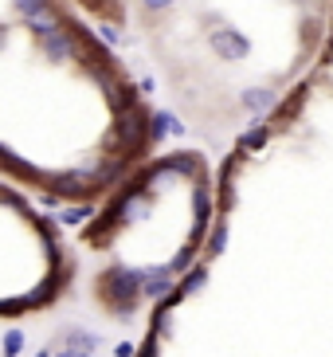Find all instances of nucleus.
<instances>
[{"label":"nucleus","instance_id":"f03ea898","mask_svg":"<svg viewBox=\"0 0 333 357\" xmlns=\"http://www.w3.org/2000/svg\"><path fill=\"white\" fill-rule=\"evenodd\" d=\"M235 102H240L243 110H251L255 118H267V110L279 106V91H274V86H243L240 95H235Z\"/></svg>","mask_w":333,"mask_h":357},{"label":"nucleus","instance_id":"9b49d317","mask_svg":"<svg viewBox=\"0 0 333 357\" xmlns=\"http://www.w3.org/2000/svg\"><path fill=\"white\" fill-rule=\"evenodd\" d=\"M40 357H52V354H47V349H43V354H40Z\"/></svg>","mask_w":333,"mask_h":357},{"label":"nucleus","instance_id":"20e7f679","mask_svg":"<svg viewBox=\"0 0 333 357\" xmlns=\"http://www.w3.org/2000/svg\"><path fill=\"white\" fill-rule=\"evenodd\" d=\"M141 279H146V294H165L177 275H141Z\"/></svg>","mask_w":333,"mask_h":357},{"label":"nucleus","instance_id":"423d86ee","mask_svg":"<svg viewBox=\"0 0 333 357\" xmlns=\"http://www.w3.org/2000/svg\"><path fill=\"white\" fill-rule=\"evenodd\" d=\"M200 287H204V267H196V271H188L185 287H180V294H196Z\"/></svg>","mask_w":333,"mask_h":357},{"label":"nucleus","instance_id":"39448f33","mask_svg":"<svg viewBox=\"0 0 333 357\" xmlns=\"http://www.w3.org/2000/svg\"><path fill=\"white\" fill-rule=\"evenodd\" d=\"M169 130H173V134H177V122H173V114H153V137H165Z\"/></svg>","mask_w":333,"mask_h":357},{"label":"nucleus","instance_id":"7ed1b4c3","mask_svg":"<svg viewBox=\"0 0 333 357\" xmlns=\"http://www.w3.org/2000/svg\"><path fill=\"white\" fill-rule=\"evenodd\" d=\"M267 137H271V130H267V126H255V130H247V134L240 137V149H243V153H255V149L267 146Z\"/></svg>","mask_w":333,"mask_h":357},{"label":"nucleus","instance_id":"f257e3e1","mask_svg":"<svg viewBox=\"0 0 333 357\" xmlns=\"http://www.w3.org/2000/svg\"><path fill=\"white\" fill-rule=\"evenodd\" d=\"M141 291H146V279L134 271H106L102 275V294L114 306H130Z\"/></svg>","mask_w":333,"mask_h":357},{"label":"nucleus","instance_id":"6e6552de","mask_svg":"<svg viewBox=\"0 0 333 357\" xmlns=\"http://www.w3.org/2000/svg\"><path fill=\"white\" fill-rule=\"evenodd\" d=\"M91 216V208H71V212H63V220L67 224H79V220H86Z\"/></svg>","mask_w":333,"mask_h":357},{"label":"nucleus","instance_id":"9d476101","mask_svg":"<svg viewBox=\"0 0 333 357\" xmlns=\"http://www.w3.org/2000/svg\"><path fill=\"white\" fill-rule=\"evenodd\" d=\"M141 357H157V354H153V346H149V349H146V354H141Z\"/></svg>","mask_w":333,"mask_h":357},{"label":"nucleus","instance_id":"0eeeda50","mask_svg":"<svg viewBox=\"0 0 333 357\" xmlns=\"http://www.w3.org/2000/svg\"><path fill=\"white\" fill-rule=\"evenodd\" d=\"M20 349H24V334H20V330H12V334L4 337V354H8V357H16Z\"/></svg>","mask_w":333,"mask_h":357},{"label":"nucleus","instance_id":"1a4fd4ad","mask_svg":"<svg viewBox=\"0 0 333 357\" xmlns=\"http://www.w3.org/2000/svg\"><path fill=\"white\" fill-rule=\"evenodd\" d=\"M224 240H228V228L219 224V228H216V236H212V252H224Z\"/></svg>","mask_w":333,"mask_h":357}]
</instances>
